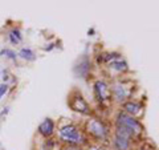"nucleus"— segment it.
Masks as SVG:
<instances>
[{"label": "nucleus", "mask_w": 159, "mask_h": 150, "mask_svg": "<svg viewBox=\"0 0 159 150\" xmlns=\"http://www.w3.org/2000/svg\"><path fill=\"white\" fill-rule=\"evenodd\" d=\"M2 54H6L8 59H12V60L16 59V53H15L13 51H11V49H3V51H2Z\"/></svg>", "instance_id": "obj_13"}, {"label": "nucleus", "mask_w": 159, "mask_h": 150, "mask_svg": "<svg viewBox=\"0 0 159 150\" xmlns=\"http://www.w3.org/2000/svg\"><path fill=\"white\" fill-rule=\"evenodd\" d=\"M7 91H8V85L7 84H2V85H0V100H2L4 94L7 93Z\"/></svg>", "instance_id": "obj_14"}, {"label": "nucleus", "mask_w": 159, "mask_h": 150, "mask_svg": "<svg viewBox=\"0 0 159 150\" xmlns=\"http://www.w3.org/2000/svg\"><path fill=\"white\" fill-rule=\"evenodd\" d=\"M21 33H20L19 29H13V31H11V33H9V40H11L12 44H19L20 41H21Z\"/></svg>", "instance_id": "obj_11"}, {"label": "nucleus", "mask_w": 159, "mask_h": 150, "mask_svg": "<svg viewBox=\"0 0 159 150\" xmlns=\"http://www.w3.org/2000/svg\"><path fill=\"white\" fill-rule=\"evenodd\" d=\"M110 67L113 69H116V71H119V72L127 71V65H126V63H123V61H113L110 64Z\"/></svg>", "instance_id": "obj_12"}, {"label": "nucleus", "mask_w": 159, "mask_h": 150, "mask_svg": "<svg viewBox=\"0 0 159 150\" xmlns=\"http://www.w3.org/2000/svg\"><path fill=\"white\" fill-rule=\"evenodd\" d=\"M88 129H89V132H90V134H93V136L97 138H105L107 136L106 126L101 121H98V120H92V121L88 124Z\"/></svg>", "instance_id": "obj_4"}, {"label": "nucleus", "mask_w": 159, "mask_h": 150, "mask_svg": "<svg viewBox=\"0 0 159 150\" xmlns=\"http://www.w3.org/2000/svg\"><path fill=\"white\" fill-rule=\"evenodd\" d=\"M123 108H125V110L127 112V113H130V114H138L139 112H141V109H142V106L139 104H137V102H126L125 105H123Z\"/></svg>", "instance_id": "obj_8"}, {"label": "nucleus", "mask_w": 159, "mask_h": 150, "mask_svg": "<svg viewBox=\"0 0 159 150\" xmlns=\"http://www.w3.org/2000/svg\"><path fill=\"white\" fill-rule=\"evenodd\" d=\"M127 92H126V89L121 87V85H117L116 88H114V96H116V98L118 100V101H123L126 97H127Z\"/></svg>", "instance_id": "obj_10"}, {"label": "nucleus", "mask_w": 159, "mask_h": 150, "mask_svg": "<svg viewBox=\"0 0 159 150\" xmlns=\"http://www.w3.org/2000/svg\"><path fill=\"white\" fill-rule=\"evenodd\" d=\"M133 137V134L130 132H127L123 128H117L116 137H114V146L118 150H129L130 149V139Z\"/></svg>", "instance_id": "obj_3"}, {"label": "nucleus", "mask_w": 159, "mask_h": 150, "mask_svg": "<svg viewBox=\"0 0 159 150\" xmlns=\"http://www.w3.org/2000/svg\"><path fill=\"white\" fill-rule=\"evenodd\" d=\"M19 56L24 60H27V61H33L34 60V53L32 49H29V48H21L19 52Z\"/></svg>", "instance_id": "obj_9"}, {"label": "nucleus", "mask_w": 159, "mask_h": 150, "mask_svg": "<svg viewBox=\"0 0 159 150\" xmlns=\"http://www.w3.org/2000/svg\"><path fill=\"white\" fill-rule=\"evenodd\" d=\"M94 88H96L97 96H98L99 100H106V98H107V96H109L107 85L103 82V81H97L96 85H94Z\"/></svg>", "instance_id": "obj_7"}, {"label": "nucleus", "mask_w": 159, "mask_h": 150, "mask_svg": "<svg viewBox=\"0 0 159 150\" xmlns=\"http://www.w3.org/2000/svg\"><path fill=\"white\" fill-rule=\"evenodd\" d=\"M60 137L64 142L70 143V145H78L85 141L82 133L74 126V125H66L60 129Z\"/></svg>", "instance_id": "obj_1"}, {"label": "nucleus", "mask_w": 159, "mask_h": 150, "mask_svg": "<svg viewBox=\"0 0 159 150\" xmlns=\"http://www.w3.org/2000/svg\"><path fill=\"white\" fill-rule=\"evenodd\" d=\"M90 150H105V148H101V146H96V148H92Z\"/></svg>", "instance_id": "obj_15"}, {"label": "nucleus", "mask_w": 159, "mask_h": 150, "mask_svg": "<svg viewBox=\"0 0 159 150\" xmlns=\"http://www.w3.org/2000/svg\"><path fill=\"white\" fill-rule=\"evenodd\" d=\"M69 105H70V108L74 109L76 112H80V113H84V114H88L89 112V105L88 102L84 100L81 96H73L72 100L69 101Z\"/></svg>", "instance_id": "obj_5"}, {"label": "nucleus", "mask_w": 159, "mask_h": 150, "mask_svg": "<svg viewBox=\"0 0 159 150\" xmlns=\"http://www.w3.org/2000/svg\"><path fill=\"white\" fill-rule=\"evenodd\" d=\"M8 110H9V108H4V110L2 112V116H3V114H7V113H8Z\"/></svg>", "instance_id": "obj_16"}, {"label": "nucleus", "mask_w": 159, "mask_h": 150, "mask_svg": "<svg viewBox=\"0 0 159 150\" xmlns=\"http://www.w3.org/2000/svg\"><path fill=\"white\" fill-rule=\"evenodd\" d=\"M54 130V122L51 118H45L44 121L39 125V133L44 137H51Z\"/></svg>", "instance_id": "obj_6"}, {"label": "nucleus", "mask_w": 159, "mask_h": 150, "mask_svg": "<svg viewBox=\"0 0 159 150\" xmlns=\"http://www.w3.org/2000/svg\"><path fill=\"white\" fill-rule=\"evenodd\" d=\"M117 124H118L119 128H123V129H126L127 132H130L133 136L134 134H139L143 130L142 125L139 124L133 116H129V114H126V113H119L118 114Z\"/></svg>", "instance_id": "obj_2"}]
</instances>
